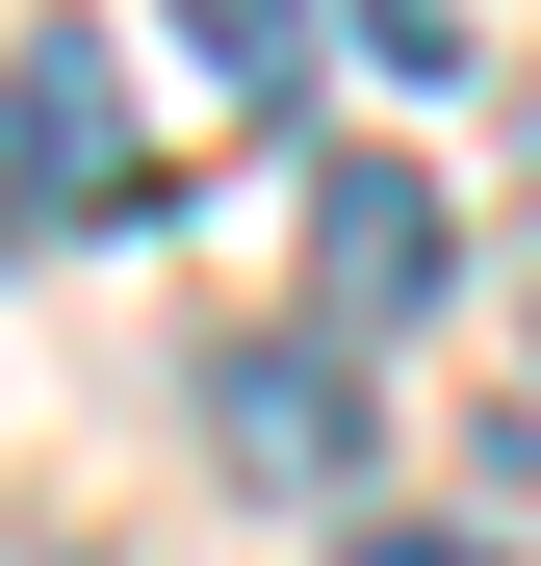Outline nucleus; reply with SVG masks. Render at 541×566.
I'll use <instances>...</instances> for the list:
<instances>
[{
  "instance_id": "nucleus-1",
  "label": "nucleus",
  "mask_w": 541,
  "mask_h": 566,
  "mask_svg": "<svg viewBox=\"0 0 541 566\" xmlns=\"http://www.w3.org/2000/svg\"><path fill=\"white\" fill-rule=\"evenodd\" d=\"M0 129H27V155H0V207H52V232H129V207H155L104 27H27V52H0Z\"/></svg>"
},
{
  "instance_id": "nucleus-2",
  "label": "nucleus",
  "mask_w": 541,
  "mask_h": 566,
  "mask_svg": "<svg viewBox=\"0 0 541 566\" xmlns=\"http://www.w3.org/2000/svg\"><path fill=\"white\" fill-rule=\"evenodd\" d=\"M438 310V180L413 155H310V335L361 360V335H413Z\"/></svg>"
},
{
  "instance_id": "nucleus-3",
  "label": "nucleus",
  "mask_w": 541,
  "mask_h": 566,
  "mask_svg": "<svg viewBox=\"0 0 541 566\" xmlns=\"http://www.w3.org/2000/svg\"><path fill=\"white\" fill-rule=\"evenodd\" d=\"M207 463L232 490H361V360L335 335H232L207 360Z\"/></svg>"
},
{
  "instance_id": "nucleus-4",
  "label": "nucleus",
  "mask_w": 541,
  "mask_h": 566,
  "mask_svg": "<svg viewBox=\"0 0 541 566\" xmlns=\"http://www.w3.org/2000/svg\"><path fill=\"white\" fill-rule=\"evenodd\" d=\"M155 27H180V77H207V104H258V129L310 104V0H155Z\"/></svg>"
},
{
  "instance_id": "nucleus-5",
  "label": "nucleus",
  "mask_w": 541,
  "mask_h": 566,
  "mask_svg": "<svg viewBox=\"0 0 541 566\" xmlns=\"http://www.w3.org/2000/svg\"><path fill=\"white\" fill-rule=\"evenodd\" d=\"M361 52L387 77H465V0H361Z\"/></svg>"
},
{
  "instance_id": "nucleus-6",
  "label": "nucleus",
  "mask_w": 541,
  "mask_h": 566,
  "mask_svg": "<svg viewBox=\"0 0 541 566\" xmlns=\"http://www.w3.org/2000/svg\"><path fill=\"white\" fill-rule=\"evenodd\" d=\"M361 566H490V541H361Z\"/></svg>"
}]
</instances>
